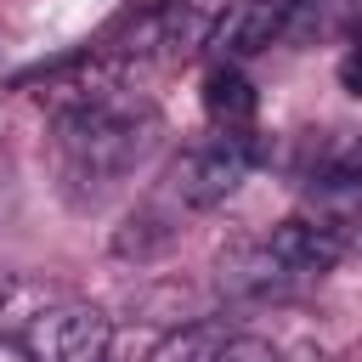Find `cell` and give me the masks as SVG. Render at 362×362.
<instances>
[{"label": "cell", "mask_w": 362, "mask_h": 362, "mask_svg": "<svg viewBox=\"0 0 362 362\" xmlns=\"http://www.w3.org/2000/svg\"><path fill=\"white\" fill-rule=\"evenodd\" d=\"M119 68L124 62L113 57H79L45 74L62 192L74 204H96L102 192H113L158 141V107L130 90Z\"/></svg>", "instance_id": "obj_1"}, {"label": "cell", "mask_w": 362, "mask_h": 362, "mask_svg": "<svg viewBox=\"0 0 362 362\" xmlns=\"http://www.w3.org/2000/svg\"><path fill=\"white\" fill-rule=\"evenodd\" d=\"M255 164H260L255 130H215V136H204L198 147H187V153L170 164L164 192H170L187 215H192V209H215L221 198H232V192L249 181Z\"/></svg>", "instance_id": "obj_2"}, {"label": "cell", "mask_w": 362, "mask_h": 362, "mask_svg": "<svg viewBox=\"0 0 362 362\" xmlns=\"http://www.w3.org/2000/svg\"><path fill=\"white\" fill-rule=\"evenodd\" d=\"M17 345L28 351V362H107L113 317L90 300H57V305H40L23 322Z\"/></svg>", "instance_id": "obj_3"}, {"label": "cell", "mask_w": 362, "mask_h": 362, "mask_svg": "<svg viewBox=\"0 0 362 362\" xmlns=\"http://www.w3.org/2000/svg\"><path fill=\"white\" fill-rule=\"evenodd\" d=\"M300 187L322 204V215H339L362 204V130H322L300 147Z\"/></svg>", "instance_id": "obj_4"}, {"label": "cell", "mask_w": 362, "mask_h": 362, "mask_svg": "<svg viewBox=\"0 0 362 362\" xmlns=\"http://www.w3.org/2000/svg\"><path fill=\"white\" fill-rule=\"evenodd\" d=\"M266 249L283 260L288 277H311V272H334L351 249V221L339 215H288L277 221V232L266 238Z\"/></svg>", "instance_id": "obj_5"}, {"label": "cell", "mask_w": 362, "mask_h": 362, "mask_svg": "<svg viewBox=\"0 0 362 362\" xmlns=\"http://www.w3.org/2000/svg\"><path fill=\"white\" fill-rule=\"evenodd\" d=\"M221 17H226V0H153L158 51L175 57V62L198 57V51L221 34Z\"/></svg>", "instance_id": "obj_6"}, {"label": "cell", "mask_w": 362, "mask_h": 362, "mask_svg": "<svg viewBox=\"0 0 362 362\" xmlns=\"http://www.w3.org/2000/svg\"><path fill=\"white\" fill-rule=\"evenodd\" d=\"M181 215H187V209L158 187L147 204H136V209L124 215V226L113 232V255H119V260H158V255L181 238Z\"/></svg>", "instance_id": "obj_7"}, {"label": "cell", "mask_w": 362, "mask_h": 362, "mask_svg": "<svg viewBox=\"0 0 362 362\" xmlns=\"http://www.w3.org/2000/svg\"><path fill=\"white\" fill-rule=\"evenodd\" d=\"M215 283H221L226 300H266L272 288L288 283V272H283V260H277L266 243L238 238V243L221 249V260H215Z\"/></svg>", "instance_id": "obj_8"}, {"label": "cell", "mask_w": 362, "mask_h": 362, "mask_svg": "<svg viewBox=\"0 0 362 362\" xmlns=\"http://www.w3.org/2000/svg\"><path fill=\"white\" fill-rule=\"evenodd\" d=\"M294 11H300V0H243V11L226 23V51L232 57H255L266 45H283Z\"/></svg>", "instance_id": "obj_9"}, {"label": "cell", "mask_w": 362, "mask_h": 362, "mask_svg": "<svg viewBox=\"0 0 362 362\" xmlns=\"http://www.w3.org/2000/svg\"><path fill=\"white\" fill-rule=\"evenodd\" d=\"M255 107H260V96H255V85L238 62H221V68L204 74V113H209L215 130H249Z\"/></svg>", "instance_id": "obj_10"}, {"label": "cell", "mask_w": 362, "mask_h": 362, "mask_svg": "<svg viewBox=\"0 0 362 362\" xmlns=\"http://www.w3.org/2000/svg\"><path fill=\"white\" fill-rule=\"evenodd\" d=\"M221 328H175L170 339H158L153 345V356L147 362H215V351H221Z\"/></svg>", "instance_id": "obj_11"}, {"label": "cell", "mask_w": 362, "mask_h": 362, "mask_svg": "<svg viewBox=\"0 0 362 362\" xmlns=\"http://www.w3.org/2000/svg\"><path fill=\"white\" fill-rule=\"evenodd\" d=\"M283 351H272L266 339H255V334H226L221 339V351H215V362H277Z\"/></svg>", "instance_id": "obj_12"}, {"label": "cell", "mask_w": 362, "mask_h": 362, "mask_svg": "<svg viewBox=\"0 0 362 362\" xmlns=\"http://www.w3.org/2000/svg\"><path fill=\"white\" fill-rule=\"evenodd\" d=\"M339 90L362 96V45H351V51L339 57Z\"/></svg>", "instance_id": "obj_13"}, {"label": "cell", "mask_w": 362, "mask_h": 362, "mask_svg": "<svg viewBox=\"0 0 362 362\" xmlns=\"http://www.w3.org/2000/svg\"><path fill=\"white\" fill-rule=\"evenodd\" d=\"M277 362H328V351H317V345H294V351L277 356Z\"/></svg>", "instance_id": "obj_14"}, {"label": "cell", "mask_w": 362, "mask_h": 362, "mask_svg": "<svg viewBox=\"0 0 362 362\" xmlns=\"http://www.w3.org/2000/svg\"><path fill=\"white\" fill-rule=\"evenodd\" d=\"M11 294H17V277H11V272H0V317L11 311Z\"/></svg>", "instance_id": "obj_15"}, {"label": "cell", "mask_w": 362, "mask_h": 362, "mask_svg": "<svg viewBox=\"0 0 362 362\" xmlns=\"http://www.w3.org/2000/svg\"><path fill=\"white\" fill-rule=\"evenodd\" d=\"M0 362H28V351H23L17 339H6V334H0Z\"/></svg>", "instance_id": "obj_16"}, {"label": "cell", "mask_w": 362, "mask_h": 362, "mask_svg": "<svg viewBox=\"0 0 362 362\" xmlns=\"http://www.w3.org/2000/svg\"><path fill=\"white\" fill-rule=\"evenodd\" d=\"M351 40H356V45H362V23H356V28H351Z\"/></svg>", "instance_id": "obj_17"}]
</instances>
